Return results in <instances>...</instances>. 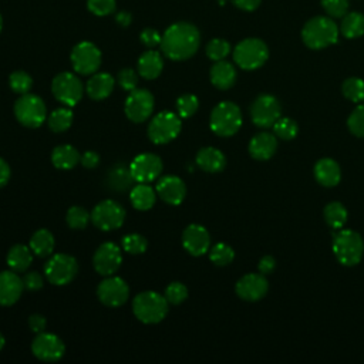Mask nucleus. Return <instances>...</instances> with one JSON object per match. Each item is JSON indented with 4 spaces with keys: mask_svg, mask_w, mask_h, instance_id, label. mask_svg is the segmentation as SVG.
<instances>
[{
    "mask_svg": "<svg viewBox=\"0 0 364 364\" xmlns=\"http://www.w3.org/2000/svg\"><path fill=\"white\" fill-rule=\"evenodd\" d=\"M200 44V33L192 23L178 21L171 24L161 40V51L173 61H183L195 55Z\"/></svg>",
    "mask_w": 364,
    "mask_h": 364,
    "instance_id": "nucleus-1",
    "label": "nucleus"
},
{
    "mask_svg": "<svg viewBox=\"0 0 364 364\" xmlns=\"http://www.w3.org/2000/svg\"><path fill=\"white\" fill-rule=\"evenodd\" d=\"M340 28L328 16H316L307 20L301 28V40L311 50H323L337 43Z\"/></svg>",
    "mask_w": 364,
    "mask_h": 364,
    "instance_id": "nucleus-2",
    "label": "nucleus"
},
{
    "mask_svg": "<svg viewBox=\"0 0 364 364\" xmlns=\"http://www.w3.org/2000/svg\"><path fill=\"white\" fill-rule=\"evenodd\" d=\"M333 253L343 266H355L364 253V240L355 230L338 229L333 235Z\"/></svg>",
    "mask_w": 364,
    "mask_h": 364,
    "instance_id": "nucleus-3",
    "label": "nucleus"
},
{
    "mask_svg": "<svg viewBox=\"0 0 364 364\" xmlns=\"http://www.w3.org/2000/svg\"><path fill=\"white\" fill-rule=\"evenodd\" d=\"M168 300L156 291L138 293L132 300V311L135 317L145 324H156L168 314Z\"/></svg>",
    "mask_w": 364,
    "mask_h": 364,
    "instance_id": "nucleus-4",
    "label": "nucleus"
},
{
    "mask_svg": "<svg viewBox=\"0 0 364 364\" xmlns=\"http://www.w3.org/2000/svg\"><path fill=\"white\" fill-rule=\"evenodd\" d=\"M210 129L219 136H232L242 127V111L232 101H222L213 107L209 118Z\"/></svg>",
    "mask_w": 364,
    "mask_h": 364,
    "instance_id": "nucleus-5",
    "label": "nucleus"
},
{
    "mask_svg": "<svg viewBox=\"0 0 364 364\" xmlns=\"http://www.w3.org/2000/svg\"><path fill=\"white\" fill-rule=\"evenodd\" d=\"M269 58V48L260 38L250 37L236 44L233 50L235 63L246 71L260 68Z\"/></svg>",
    "mask_w": 364,
    "mask_h": 364,
    "instance_id": "nucleus-6",
    "label": "nucleus"
},
{
    "mask_svg": "<svg viewBox=\"0 0 364 364\" xmlns=\"http://www.w3.org/2000/svg\"><path fill=\"white\" fill-rule=\"evenodd\" d=\"M16 119L26 128H38L47 119L44 101L31 92L20 95L13 107Z\"/></svg>",
    "mask_w": 364,
    "mask_h": 364,
    "instance_id": "nucleus-7",
    "label": "nucleus"
},
{
    "mask_svg": "<svg viewBox=\"0 0 364 364\" xmlns=\"http://www.w3.org/2000/svg\"><path fill=\"white\" fill-rule=\"evenodd\" d=\"M182 129V118L172 111H161L148 125V138L151 142L162 145L173 141Z\"/></svg>",
    "mask_w": 364,
    "mask_h": 364,
    "instance_id": "nucleus-8",
    "label": "nucleus"
},
{
    "mask_svg": "<svg viewBox=\"0 0 364 364\" xmlns=\"http://www.w3.org/2000/svg\"><path fill=\"white\" fill-rule=\"evenodd\" d=\"M53 95L65 107H75L84 95V84L74 73H60L51 81Z\"/></svg>",
    "mask_w": 364,
    "mask_h": 364,
    "instance_id": "nucleus-9",
    "label": "nucleus"
},
{
    "mask_svg": "<svg viewBox=\"0 0 364 364\" xmlns=\"http://www.w3.org/2000/svg\"><path fill=\"white\" fill-rule=\"evenodd\" d=\"M78 273L75 257L65 253L53 255L44 264V274L51 284L65 286L74 280Z\"/></svg>",
    "mask_w": 364,
    "mask_h": 364,
    "instance_id": "nucleus-10",
    "label": "nucleus"
},
{
    "mask_svg": "<svg viewBox=\"0 0 364 364\" xmlns=\"http://www.w3.org/2000/svg\"><path fill=\"white\" fill-rule=\"evenodd\" d=\"M71 65L77 74L81 75H91L97 73L101 65V51L100 48L91 41H80L75 44L70 54Z\"/></svg>",
    "mask_w": 364,
    "mask_h": 364,
    "instance_id": "nucleus-11",
    "label": "nucleus"
},
{
    "mask_svg": "<svg viewBox=\"0 0 364 364\" xmlns=\"http://www.w3.org/2000/svg\"><path fill=\"white\" fill-rule=\"evenodd\" d=\"M125 209L114 199H105L97 203L91 212V222L104 232L115 230L125 220Z\"/></svg>",
    "mask_w": 364,
    "mask_h": 364,
    "instance_id": "nucleus-12",
    "label": "nucleus"
},
{
    "mask_svg": "<svg viewBox=\"0 0 364 364\" xmlns=\"http://www.w3.org/2000/svg\"><path fill=\"white\" fill-rule=\"evenodd\" d=\"M250 117L256 127L270 128L282 117V105L274 95L262 94L252 102Z\"/></svg>",
    "mask_w": 364,
    "mask_h": 364,
    "instance_id": "nucleus-13",
    "label": "nucleus"
},
{
    "mask_svg": "<svg viewBox=\"0 0 364 364\" xmlns=\"http://www.w3.org/2000/svg\"><path fill=\"white\" fill-rule=\"evenodd\" d=\"M154 107H155V100L151 91L145 88H135L129 91L125 100L124 111L129 121L135 124H141L151 117Z\"/></svg>",
    "mask_w": 364,
    "mask_h": 364,
    "instance_id": "nucleus-14",
    "label": "nucleus"
},
{
    "mask_svg": "<svg viewBox=\"0 0 364 364\" xmlns=\"http://www.w3.org/2000/svg\"><path fill=\"white\" fill-rule=\"evenodd\" d=\"M100 301L108 307H119L127 303L129 297V287L127 282L118 276H105L97 287Z\"/></svg>",
    "mask_w": 364,
    "mask_h": 364,
    "instance_id": "nucleus-15",
    "label": "nucleus"
},
{
    "mask_svg": "<svg viewBox=\"0 0 364 364\" xmlns=\"http://www.w3.org/2000/svg\"><path fill=\"white\" fill-rule=\"evenodd\" d=\"M31 353L34 354L36 358L46 361V363H54L58 361L64 353H65V346L63 340L47 331L37 333L31 343Z\"/></svg>",
    "mask_w": 364,
    "mask_h": 364,
    "instance_id": "nucleus-16",
    "label": "nucleus"
},
{
    "mask_svg": "<svg viewBox=\"0 0 364 364\" xmlns=\"http://www.w3.org/2000/svg\"><path fill=\"white\" fill-rule=\"evenodd\" d=\"M162 168H164L162 159L158 155L151 152H144L136 155L129 165L132 179L142 183L155 181L161 175Z\"/></svg>",
    "mask_w": 364,
    "mask_h": 364,
    "instance_id": "nucleus-17",
    "label": "nucleus"
},
{
    "mask_svg": "<svg viewBox=\"0 0 364 364\" xmlns=\"http://www.w3.org/2000/svg\"><path fill=\"white\" fill-rule=\"evenodd\" d=\"M122 255L112 242H105L97 247L92 256V266L101 276H112L121 266Z\"/></svg>",
    "mask_w": 364,
    "mask_h": 364,
    "instance_id": "nucleus-18",
    "label": "nucleus"
},
{
    "mask_svg": "<svg viewBox=\"0 0 364 364\" xmlns=\"http://www.w3.org/2000/svg\"><path fill=\"white\" fill-rule=\"evenodd\" d=\"M269 290V282L262 273H247L242 276L236 286V294L246 301H257L266 296Z\"/></svg>",
    "mask_w": 364,
    "mask_h": 364,
    "instance_id": "nucleus-19",
    "label": "nucleus"
},
{
    "mask_svg": "<svg viewBox=\"0 0 364 364\" xmlns=\"http://www.w3.org/2000/svg\"><path fill=\"white\" fill-rule=\"evenodd\" d=\"M182 245L189 255L202 256L210 249V235L202 225H188L182 232Z\"/></svg>",
    "mask_w": 364,
    "mask_h": 364,
    "instance_id": "nucleus-20",
    "label": "nucleus"
},
{
    "mask_svg": "<svg viewBox=\"0 0 364 364\" xmlns=\"http://www.w3.org/2000/svg\"><path fill=\"white\" fill-rule=\"evenodd\" d=\"M156 195L166 203L178 206L183 202L186 196V185L185 182L175 175L162 176L155 186Z\"/></svg>",
    "mask_w": 364,
    "mask_h": 364,
    "instance_id": "nucleus-21",
    "label": "nucleus"
},
{
    "mask_svg": "<svg viewBox=\"0 0 364 364\" xmlns=\"http://www.w3.org/2000/svg\"><path fill=\"white\" fill-rule=\"evenodd\" d=\"M23 290V279L16 272H0V306H13L21 297Z\"/></svg>",
    "mask_w": 364,
    "mask_h": 364,
    "instance_id": "nucleus-22",
    "label": "nucleus"
},
{
    "mask_svg": "<svg viewBox=\"0 0 364 364\" xmlns=\"http://www.w3.org/2000/svg\"><path fill=\"white\" fill-rule=\"evenodd\" d=\"M277 149V138L270 132H259L249 142V154L253 159L267 161Z\"/></svg>",
    "mask_w": 364,
    "mask_h": 364,
    "instance_id": "nucleus-23",
    "label": "nucleus"
},
{
    "mask_svg": "<svg viewBox=\"0 0 364 364\" xmlns=\"http://www.w3.org/2000/svg\"><path fill=\"white\" fill-rule=\"evenodd\" d=\"M114 87H115V80L111 74L94 73L85 84V91L91 100L100 101L109 97L111 92L114 91Z\"/></svg>",
    "mask_w": 364,
    "mask_h": 364,
    "instance_id": "nucleus-24",
    "label": "nucleus"
},
{
    "mask_svg": "<svg viewBox=\"0 0 364 364\" xmlns=\"http://www.w3.org/2000/svg\"><path fill=\"white\" fill-rule=\"evenodd\" d=\"M314 178L316 181L326 188L336 186L341 179L340 165L331 158H321L314 165Z\"/></svg>",
    "mask_w": 364,
    "mask_h": 364,
    "instance_id": "nucleus-25",
    "label": "nucleus"
},
{
    "mask_svg": "<svg viewBox=\"0 0 364 364\" xmlns=\"http://www.w3.org/2000/svg\"><path fill=\"white\" fill-rule=\"evenodd\" d=\"M209 77H210V82L216 88L229 90L235 85L237 73H236V68L232 63L220 60V61H215V64L210 68Z\"/></svg>",
    "mask_w": 364,
    "mask_h": 364,
    "instance_id": "nucleus-26",
    "label": "nucleus"
},
{
    "mask_svg": "<svg viewBox=\"0 0 364 364\" xmlns=\"http://www.w3.org/2000/svg\"><path fill=\"white\" fill-rule=\"evenodd\" d=\"M136 67H138V74L142 78L155 80L162 73L164 58L159 51H155L151 48L139 55Z\"/></svg>",
    "mask_w": 364,
    "mask_h": 364,
    "instance_id": "nucleus-27",
    "label": "nucleus"
},
{
    "mask_svg": "<svg viewBox=\"0 0 364 364\" xmlns=\"http://www.w3.org/2000/svg\"><path fill=\"white\" fill-rule=\"evenodd\" d=\"M196 164L202 171L216 173L225 168L226 158L223 152L219 151L218 148L205 146L199 149V152L196 154Z\"/></svg>",
    "mask_w": 364,
    "mask_h": 364,
    "instance_id": "nucleus-28",
    "label": "nucleus"
},
{
    "mask_svg": "<svg viewBox=\"0 0 364 364\" xmlns=\"http://www.w3.org/2000/svg\"><path fill=\"white\" fill-rule=\"evenodd\" d=\"M33 255L34 253L31 252L30 246L18 243V245H14L10 247L6 262L10 267V270H13L16 273H23L30 267V264L33 262Z\"/></svg>",
    "mask_w": 364,
    "mask_h": 364,
    "instance_id": "nucleus-29",
    "label": "nucleus"
},
{
    "mask_svg": "<svg viewBox=\"0 0 364 364\" xmlns=\"http://www.w3.org/2000/svg\"><path fill=\"white\" fill-rule=\"evenodd\" d=\"M80 152L70 144L58 145L51 152V162L57 169H71L80 162Z\"/></svg>",
    "mask_w": 364,
    "mask_h": 364,
    "instance_id": "nucleus-30",
    "label": "nucleus"
},
{
    "mask_svg": "<svg viewBox=\"0 0 364 364\" xmlns=\"http://www.w3.org/2000/svg\"><path fill=\"white\" fill-rule=\"evenodd\" d=\"M155 199H156V191L148 183H142V182H138V185H135L129 193V200L132 206L138 210L151 209L155 205Z\"/></svg>",
    "mask_w": 364,
    "mask_h": 364,
    "instance_id": "nucleus-31",
    "label": "nucleus"
},
{
    "mask_svg": "<svg viewBox=\"0 0 364 364\" xmlns=\"http://www.w3.org/2000/svg\"><path fill=\"white\" fill-rule=\"evenodd\" d=\"M54 236L48 229H38L33 233L30 239V249L37 257H47L54 250Z\"/></svg>",
    "mask_w": 364,
    "mask_h": 364,
    "instance_id": "nucleus-32",
    "label": "nucleus"
},
{
    "mask_svg": "<svg viewBox=\"0 0 364 364\" xmlns=\"http://www.w3.org/2000/svg\"><path fill=\"white\" fill-rule=\"evenodd\" d=\"M340 33L346 38H358L364 34V14L360 11H347L341 17Z\"/></svg>",
    "mask_w": 364,
    "mask_h": 364,
    "instance_id": "nucleus-33",
    "label": "nucleus"
},
{
    "mask_svg": "<svg viewBox=\"0 0 364 364\" xmlns=\"http://www.w3.org/2000/svg\"><path fill=\"white\" fill-rule=\"evenodd\" d=\"M323 216H324V220L326 223L334 229V230H338L341 229L346 222H347V209L344 208V205L341 202H328L324 209H323Z\"/></svg>",
    "mask_w": 364,
    "mask_h": 364,
    "instance_id": "nucleus-34",
    "label": "nucleus"
},
{
    "mask_svg": "<svg viewBox=\"0 0 364 364\" xmlns=\"http://www.w3.org/2000/svg\"><path fill=\"white\" fill-rule=\"evenodd\" d=\"M73 118L74 114L71 111V107H60L48 115L47 122L53 132H64L71 127Z\"/></svg>",
    "mask_w": 364,
    "mask_h": 364,
    "instance_id": "nucleus-35",
    "label": "nucleus"
},
{
    "mask_svg": "<svg viewBox=\"0 0 364 364\" xmlns=\"http://www.w3.org/2000/svg\"><path fill=\"white\" fill-rule=\"evenodd\" d=\"M131 181H134L131 171L124 165H115L108 173V185L115 191H125L131 185Z\"/></svg>",
    "mask_w": 364,
    "mask_h": 364,
    "instance_id": "nucleus-36",
    "label": "nucleus"
},
{
    "mask_svg": "<svg viewBox=\"0 0 364 364\" xmlns=\"http://www.w3.org/2000/svg\"><path fill=\"white\" fill-rule=\"evenodd\" d=\"M341 92L343 95L355 102L360 104L364 101V80L358 78V77H350L347 80H344V82L341 84Z\"/></svg>",
    "mask_w": 364,
    "mask_h": 364,
    "instance_id": "nucleus-37",
    "label": "nucleus"
},
{
    "mask_svg": "<svg viewBox=\"0 0 364 364\" xmlns=\"http://www.w3.org/2000/svg\"><path fill=\"white\" fill-rule=\"evenodd\" d=\"M9 84H10V88L13 92L23 95V94L30 92L31 85H33V78L30 77L28 73H26L23 70H16L10 74Z\"/></svg>",
    "mask_w": 364,
    "mask_h": 364,
    "instance_id": "nucleus-38",
    "label": "nucleus"
},
{
    "mask_svg": "<svg viewBox=\"0 0 364 364\" xmlns=\"http://www.w3.org/2000/svg\"><path fill=\"white\" fill-rule=\"evenodd\" d=\"M65 220L71 229L80 230V229L87 228L88 222L91 220V213H88V210L82 206H71L67 210Z\"/></svg>",
    "mask_w": 364,
    "mask_h": 364,
    "instance_id": "nucleus-39",
    "label": "nucleus"
},
{
    "mask_svg": "<svg viewBox=\"0 0 364 364\" xmlns=\"http://www.w3.org/2000/svg\"><path fill=\"white\" fill-rule=\"evenodd\" d=\"M209 259L216 266H228L235 259V252L226 243H216L209 249Z\"/></svg>",
    "mask_w": 364,
    "mask_h": 364,
    "instance_id": "nucleus-40",
    "label": "nucleus"
},
{
    "mask_svg": "<svg viewBox=\"0 0 364 364\" xmlns=\"http://www.w3.org/2000/svg\"><path fill=\"white\" fill-rule=\"evenodd\" d=\"M273 131H274V135L284 139V141H290L293 138H296L297 132H299V127H297V122L291 118H287V117H280L274 125H273Z\"/></svg>",
    "mask_w": 364,
    "mask_h": 364,
    "instance_id": "nucleus-41",
    "label": "nucleus"
},
{
    "mask_svg": "<svg viewBox=\"0 0 364 364\" xmlns=\"http://www.w3.org/2000/svg\"><path fill=\"white\" fill-rule=\"evenodd\" d=\"M347 127L348 131L358 136L364 138V101L360 102L348 115L347 118Z\"/></svg>",
    "mask_w": 364,
    "mask_h": 364,
    "instance_id": "nucleus-42",
    "label": "nucleus"
},
{
    "mask_svg": "<svg viewBox=\"0 0 364 364\" xmlns=\"http://www.w3.org/2000/svg\"><path fill=\"white\" fill-rule=\"evenodd\" d=\"M121 246L127 253L131 255H141L146 250L148 247V242L146 239L139 235V233H128L122 237L121 240Z\"/></svg>",
    "mask_w": 364,
    "mask_h": 364,
    "instance_id": "nucleus-43",
    "label": "nucleus"
},
{
    "mask_svg": "<svg viewBox=\"0 0 364 364\" xmlns=\"http://www.w3.org/2000/svg\"><path fill=\"white\" fill-rule=\"evenodd\" d=\"M199 108V100L193 94H183L176 100V114L181 118H191Z\"/></svg>",
    "mask_w": 364,
    "mask_h": 364,
    "instance_id": "nucleus-44",
    "label": "nucleus"
},
{
    "mask_svg": "<svg viewBox=\"0 0 364 364\" xmlns=\"http://www.w3.org/2000/svg\"><path fill=\"white\" fill-rule=\"evenodd\" d=\"M230 53V44L223 38H212L206 44V55L213 61L225 60Z\"/></svg>",
    "mask_w": 364,
    "mask_h": 364,
    "instance_id": "nucleus-45",
    "label": "nucleus"
},
{
    "mask_svg": "<svg viewBox=\"0 0 364 364\" xmlns=\"http://www.w3.org/2000/svg\"><path fill=\"white\" fill-rule=\"evenodd\" d=\"M164 296L169 304H181L188 299V287L181 282H172L166 286Z\"/></svg>",
    "mask_w": 364,
    "mask_h": 364,
    "instance_id": "nucleus-46",
    "label": "nucleus"
},
{
    "mask_svg": "<svg viewBox=\"0 0 364 364\" xmlns=\"http://www.w3.org/2000/svg\"><path fill=\"white\" fill-rule=\"evenodd\" d=\"M320 4L331 18H341L348 11V0H320Z\"/></svg>",
    "mask_w": 364,
    "mask_h": 364,
    "instance_id": "nucleus-47",
    "label": "nucleus"
},
{
    "mask_svg": "<svg viewBox=\"0 0 364 364\" xmlns=\"http://www.w3.org/2000/svg\"><path fill=\"white\" fill-rule=\"evenodd\" d=\"M115 0H87L88 10L98 17L108 16L115 10Z\"/></svg>",
    "mask_w": 364,
    "mask_h": 364,
    "instance_id": "nucleus-48",
    "label": "nucleus"
},
{
    "mask_svg": "<svg viewBox=\"0 0 364 364\" xmlns=\"http://www.w3.org/2000/svg\"><path fill=\"white\" fill-rule=\"evenodd\" d=\"M117 81L122 90L132 91L138 85V74L132 68H122L117 75Z\"/></svg>",
    "mask_w": 364,
    "mask_h": 364,
    "instance_id": "nucleus-49",
    "label": "nucleus"
},
{
    "mask_svg": "<svg viewBox=\"0 0 364 364\" xmlns=\"http://www.w3.org/2000/svg\"><path fill=\"white\" fill-rule=\"evenodd\" d=\"M139 38H141V43L148 47V48H154L156 46L161 44V40H162V36L155 30V28H151V27H146L145 30L141 31L139 34Z\"/></svg>",
    "mask_w": 364,
    "mask_h": 364,
    "instance_id": "nucleus-50",
    "label": "nucleus"
},
{
    "mask_svg": "<svg viewBox=\"0 0 364 364\" xmlns=\"http://www.w3.org/2000/svg\"><path fill=\"white\" fill-rule=\"evenodd\" d=\"M23 284L26 290L37 291L43 287V276L38 272H27L23 276Z\"/></svg>",
    "mask_w": 364,
    "mask_h": 364,
    "instance_id": "nucleus-51",
    "label": "nucleus"
},
{
    "mask_svg": "<svg viewBox=\"0 0 364 364\" xmlns=\"http://www.w3.org/2000/svg\"><path fill=\"white\" fill-rule=\"evenodd\" d=\"M80 162L84 168L87 169H94L98 164H100V155L94 151H85L81 158H80Z\"/></svg>",
    "mask_w": 364,
    "mask_h": 364,
    "instance_id": "nucleus-52",
    "label": "nucleus"
},
{
    "mask_svg": "<svg viewBox=\"0 0 364 364\" xmlns=\"http://www.w3.org/2000/svg\"><path fill=\"white\" fill-rule=\"evenodd\" d=\"M274 267H276V260H274V257L273 256H263L260 260H259V263H257V270H259V273H262V274H270L273 270H274Z\"/></svg>",
    "mask_w": 364,
    "mask_h": 364,
    "instance_id": "nucleus-53",
    "label": "nucleus"
},
{
    "mask_svg": "<svg viewBox=\"0 0 364 364\" xmlns=\"http://www.w3.org/2000/svg\"><path fill=\"white\" fill-rule=\"evenodd\" d=\"M28 327L34 331V333H41L46 330L47 327V320L44 316L41 314H31L28 317Z\"/></svg>",
    "mask_w": 364,
    "mask_h": 364,
    "instance_id": "nucleus-54",
    "label": "nucleus"
},
{
    "mask_svg": "<svg viewBox=\"0 0 364 364\" xmlns=\"http://www.w3.org/2000/svg\"><path fill=\"white\" fill-rule=\"evenodd\" d=\"M237 9H240V10H243V11H253V10H256L259 6H260V3H262V0H230Z\"/></svg>",
    "mask_w": 364,
    "mask_h": 364,
    "instance_id": "nucleus-55",
    "label": "nucleus"
},
{
    "mask_svg": "<svg viewBox=\"0 0 364 364\" xmlns=\"http://www.w3.org/2000/svg\"><path fill=\"white\" fill-rule=\"evenodd\" d=\"M10 175H11V171H10L9 164L0 156V188L7 185V182L10 179Z\"/></svg>",
    "mask_w": 364,
    "mask_h": 364,
    "instance_id": "nucleus-56",
    "label": "nucleus"
},
{
    "mask_svg": "<svg viewBox=\"0 0 364 364\" xmlns=\"http://www.w3.org/2000/svg\"><path fill=\"white\" fill-rule=\"evenodd\" d=\"M115 20H117V23H118L119 26L127 27V26L131 23L132 17H131V14H129V13H127V11H119V13L117 14Z\"/></svg>",
    "mask_w": 364,
    "mask_h": 364,
    "instance_id": "nucleus-57",
    "label": "nucleus"
},
{
    "mask_svg": "<svg viewBox=\"0 0 364 364\" xmlns=\"http://www.w3.org/2000/svg\"><path fill=\"white\" fill-rule=\"evenodd\" d=\"M4 343H6V340H4V337H3V334L0 333V350L4 347Z\"/></svg>",
    "mask_w": 364,
    "mask_h": 364,
    "instance_id": "nucleus-58",
    "label": "nucleus"
},
{
    "mask_svg": "<svg viewBox=\"0 0 364 364\" xmlns=\"http://www.w3.org/2000/svg\"><path fill=\"white\" fill-rule=\"evenodd\" d=\"M1 28H3V17L0 14V31H1Z\"/></svg>",
    "mask_w": 364,
    "mask_h": 364,
    "instance_id": "nucleus-59",
    "label": "nucleus"
}]
</instances>
